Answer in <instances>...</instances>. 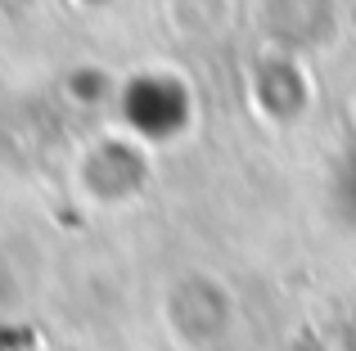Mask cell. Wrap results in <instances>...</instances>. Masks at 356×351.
<instances>
[{
    "label": "cell",
    "instance_id": "1",
    "mask_svg": "<svg viewBox=\"0 0 356 351\" xmlns=\"http://www.w3.org/2000/svg\"><path fill=\"white\" fill-rule=\"evenodd\" d=\"M261 18H266V32L284 50H316L339 27L334 0H266Z\"/></svg>",
    "mask_w": 356,
    "mask_h": 351
},
{
    "label": "cell",
    "instance_id": "2",
    "mask_svg": "<svg viewBox=\"0 0 356 351\" xmlns=\"http://www.w3.org/2000/svg\"><path fill=\"white\" fill-rule=\"evenodd\" d=\"M352 194H356V180H352Z\"/></svg>",
    "mask_w": 356,
    "mask_h": 351
}]
</instances>
